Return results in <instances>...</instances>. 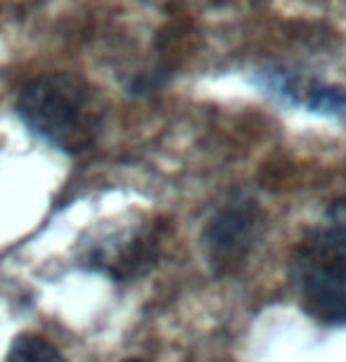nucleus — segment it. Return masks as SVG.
<instances>
[{"instance_id":"obj_5","label":"nucleus","mask_w":346,"mask_h":362,"mask_svg":"<svg viewBox=\"0 0 346 362\" xmlns=\"http://www.w3.org/2000/svg\"><path fill=\"white\" fill-rule=\"evenodd\" d=\"M8 362H67V360L45 339L33 337V334H22L12 344L8 353Z\"/></svg>"},{"instance_id":"obj_2","label":"nucleus","mask_w":346,"mask_h":362,"mask_svg":"<svg viewBox=\"0 0 346 362\" xmlns=\"http://www.w3.org/2000/svg\"><path fill=\"white\" fill-rule=\"evenodd\" d=\"M301 303L323 325H346V202L335 204L294 261Z\"/></svg>"},{"instance_id":"obj_4","label":"nucleus","mask_w":346,"mask_h":362,"mask_svg":"<svg viewBox=\"0 0 346 362\" xmlns=\"http://www.w3.org/2000/svg\"><path fill=\"white\" fill-rule=\"evenodd\" d=\"M263 86L270 93L292 102V105L306 107L308 112L346 119V88L323 86L318 81L289 76V74L282 71H268L266 78H263Z\"/></svg>"},{"instance_id":"obj_6","label":"nucleus","mask_w":346,"mask_h":362,"mask_svg":"<svg viewBox=\"0 0 346 362\" xmlns=\"http://www.w3.org/2000/svg\"><path fill=\"white\" fill-rule=\"evenodd\" d=\"M126 362H142V360H126Z\"/></svg>"},{"instance_id":"obj_3","label":"nucleus","mask_w":346,"mask_h":362,"mask_svg":"<svg viewBox=\"0 0 346 362\" xmlns=\"http://www.w3.org/2000/svg\"><path fill=\"white\" fill-rule=\"evenodd\" d=\"M259 225V216L252 206L237 204V206H228L226 211H221L207 232L209 258H212L216 268L233 270L237 263H242L244 256L254 247Z\"/></svg>"},{"instance_id":"obj_1","label":"nucleus","mask_w":346,"mask_h":362,"mask_svg":"<svg viewBox=\"0 0 346 362\" xmlns=\"http://www.w3.org/2000/svg\"><path fill=\"white\" fill-rule=\"evenodd\" d=\"M17 112L38 138L64 152L91 147L103 128V100L83 78L47 74L19 95Z\"/></svg>"}]
</instances>
